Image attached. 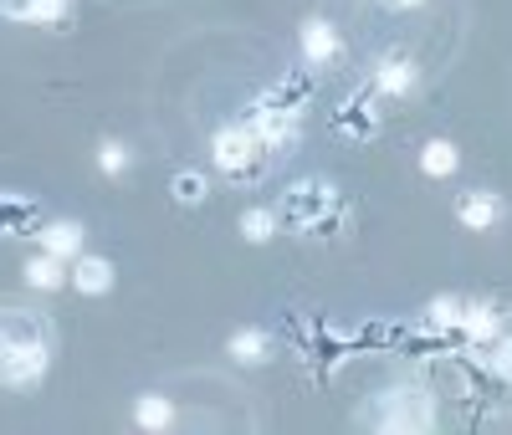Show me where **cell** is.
Here are the masks:
<instances>
[{"mask_svg":"<svg viewBox=\"0 0 512 435\" xmlns=\"http://www.w3.org/2000/svg\"><path fill=\"white\" fill-rule=\"evenodd\" d=\"M415 82H420V67L410 57H400V52L374 62V93H384V98H410Z\"/></svg>","mask_w":512,"mask_h":435,"instance_id":"8992f818","label":"cell"},{"mask_svg":"<svg viewBox=\"0 0 512 435\" xmlns=\"http://www.w3.org/2000/svg\"><path fill=\"white\" fill-rule=\"evenodd\" d=\"M113 261L108 256H72V287L82 292V297H103V292H113Z\"/></svg>","mask_w":512,"mask_h":435,"instance_id":"30bf717a","label":"cell"},{"mask_svg":"<svg viewBox=\"0 0 512 435\" xmlns=\"http://www.w3.org/2000/svg\"><path fill=\"white\" fill-rule=\"evenodd\" d=\"M67 261L62 256H52V251H41V256H31L26 261V287H36V292H57V287H67Z\"/></svg>","mask_w":512,"mask_h":435,"instance_id":"4fadbf2b","label":"cell"},{"mask_svg":"<svg viewBox=\"0 0 512 435\" xmlns=\"http://www.w3.org/2000/svg\"><path fill=\"white\" fill-rule=\"evenodd\" d=\"M72 0H0V16L6 21H26V26H57L67 21Z\"/></svg>","mask_w":512,"mask_h":435,"instance_id":"9c48e42d","label":"cell"},{"mask_svg":"<svg viewBox=\"0 0 512 435\" xmlns=\"http://www.w3.org/2000/svg\"><path fill=\"white\" fill-rule=\"evenodd\" d=\"M0 221H31V205L26 200H0Z\"/></svg>","mask_w":512,"mask_h":435,"instance_id":"7402d4cb","label":"cell"},{"mask_svg":"<svg viewBox=\"0 0 512 435\" xmlns=\"http://www.w3.org/2000/svg\"><path fill=\"white\" fill-rule=\"evenodd\" d=\"M461 333L472 343H492L502 333V313L492 302H461Z\"/></svg>","mask_w":512,"mask_h":435,"instance_id":"7c38bea8","label":"cell"},{"mask_svg":"<svg viewBox=\"0 0 512 435\" xmlns=\"http://www.w3.org/2000/svg\"><path fill=\"white\" fill-rule=\"evenodd\" d=\"M241 236H246V241H256V246H262V241H272V236H277V210L251 205V210L241 215Z\"/></svg>","mask_w":512,"mask_h":435,"instance_id":"e0dca14e","label":"cell"},{"mask_svg":"<svg viewBox=\"0 0 512 435\" xmlns=\"http://www.w3.org/2000/svg\"><path fill=\"white\" fill-rule=\"evenodd\" d=\"M226 354H231L236 364H262V359H267V333H256V328H241V333H231Z\"/></svg>","mask_w":512,"mask_h":435,"instance_id":"2e32d148","label":"cell"},{"mask_svg":"<svg viewBox=\"0 0 512 435\" xmlns=\"http://www.w3.org/2000/svg\"><path fill=\"white\" fill-rule=\"evenodd\" d=\"M134 425L139 430H169L175 425V405H169L164 395H139L134 400Z\"/></svg>","mask_w":512,"mask_h":435,"instance_id":"9a60e30c","label":"cell"},{"mask_svg":"<svg viewBox=\"0 0 512 435\" xmlns=\"http://www.w3.org/2000/svg\"><path fill=\"white\" fill-rule=\"evenodd\" d=\"M52 323L31 308H0V389H36L52 369Z\"/></svg>","mask_w":512,"mask_h":435,"instance_id":"6da1fadb","label":"cell"},{"mask_svg":"<svg viewBox=\"0 0 512 435\" xmlns=\"http://www.w3.org/2000/svg\"><path fill=\"white\" fill-rule=\"evenodd\" d=\"M297 41H303L308 67H328V62H338V52H344V41H338L333 21H323V16H308L303 31H297Z\"/></svg>","mask_w":512,"mask_h":435,"instance_id":"52a82bcc","label":"cell"},{"mask_svg":"<svg viewBox=\"0 0 512 435\" xmlns=\"http://www.w3.org/2000/svg\"><path fill=\"white\" fill-rule=\"evenodd\" d=\"M333 200H338L333 185H323V180H303V185H292V190L282 195L277 221H287V226H297V231H323Z\"/></svg>","mask_w":512,"mask_h":435,"instance_id":"5b68a950","label":"cell"},{"mask_svg":"<svg viewBox=\"0 0 512 435\" xmlns=\"http://www.w3.org/2000/svg\"><path fill=\"white\" fill-rule=\"evenodd\" d=\"M420 169L431 174V180H451V174L461 169V149L451 139H431V144L420 149Z\"/></svg>","mask_w":512,"mask_h":435,"instance_id":"5bb4252c","label":"cell"},{"mask_svg":"<svg viewBox=\"0 0 512 435\" xmlns=\"http://www.w3.org/2000/svg\"><path fill=\"white\" fill-rule=\"evenodd\" d=\"M456 215H461V226H472V231H492L507 215V200L497 190H466L456 200Z\"/></svg>","mask_w":512,"mask_h":435,"instance_id":"ba28073f","label":"cell"},{"mask_svg":"<svg viewBox=\"0 0 512 435\" xmlns=\"http://www.w3.org/2000/svg\"><path fill=\"white\" fill-rule=\"evenodd\" d=\"M205 195H210L205 174H195V169H180V174H175V200H180V205H200Z\"/></svg>","mask_w":512,"mask_h":435,"instance_id":"ac0fdd59","label":"cell"},{"mask_svg":"<svg viewBox=\"0 0 512 435\" xmlns=\"http://www.w3.org/2000/svg\"><path fill=\"white\" fill-rule=\"evenodd\" d=\"M425 323L431 328H461V302L456 297H436L431 308H425Z\"/></svg>","mask_w":512,"mask_h":435,"instance_id":"ffe728a7","label":"cell"},{"mask_svg":"<svg viewBox=\"0 0 512 435\" xmlns=\"http://www.w3.org/2000/svg\"><path fill=\"white\" fill-rule=\"evenodd\" d=\"M128 159H134V154H128V144H118V139H103V144H98V169L113 174V180L128 169Z\"/></svg>","mask_w":512,"mask_h":435,"instance_id":"d6986e66","label":"cell"},{"mask_svg":"<svg viewBox=\"0 0 512 435\" xmlns=\"http://www.w3.org/2000/svg\"><path fill=\"white\" fill-rule=\"evenodd\" d=\"M210 159H216V169L231 174V180H246V174L262 169V139L251 134V123H226V128H216V139H210Z\"/></svg>","mask_w":512,"mask_h":435,"instance_id":"3957f363","label":"cell"},{"mask_svg":"<svg viewBox=\"0 0 512 435\" xmlns=\"http://www.w3.org/2000/svg\"><path fill=\"white\" fill-rule=\"evenodd\" d=\"M36 241H41V251L72 261V256H82V241H88V231H82L77 221H52V226L36 231Z\"/></svg>","mask_w":512,"mask_h":435,"instance_id":"8fae6325","label":"cell"},{"mask_svg":"<svg viewBox=\"0 0 512 435\" xmlns=\"http://www.w3.org/2000/svg\"><path fill=\"white\" fill-rule=\"evenodd\" d=\"M395 11H415V6H425V0H390Z\"/></svg>","mask_w":512,"mask_h":435,"instance_id":"603a6c76","label":"cell"},{"mask_svg":"<svg viewBox=\"0 0 512 435\" xmlns=\"http://www.w3.org/2000/svg\"><path fill=\"white\" fill-rule=\"evenodd\" d=\"M369 420L379 430H395V435H425V430H436V400L420 384H400V389H384L374 400Z\"/></svg>","mask_w":512,"mask_h":435,"instance_id":"7a4b0ae2","label":"cell"},{"mask_svg":"<svg viewBox=\"0 0 512 435\" xmlns=\"http://www.w3.org/2000/svg\"><path fill=\"white\" fill-rule=\"evenodd\" d=\"M251 134L262 139V149H292L297 134H303V108L287 103V98H256L251 108Z\"/></svg>","mask_w":512,"mask_h":435,"instance_id":"277c9868","label":"cell"},{"mask_svg":"<svg viewBox=\"0 0 512 435\" xmlns=\"http://www.w3.org/2000/svg\"><path fill=\"white\" fill-rule=\"evenodd\" d=\"M492 374L512 384V338H502V343L492 348Z\"/></svg>","mask_w":512,"mask_h":435,"instance_id":"44dd1931","label":"cell"}]
</instances>
